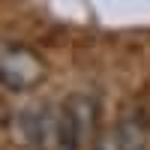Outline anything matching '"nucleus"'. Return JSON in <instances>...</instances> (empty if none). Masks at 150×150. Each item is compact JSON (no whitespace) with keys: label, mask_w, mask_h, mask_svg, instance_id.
Here are the masks:
<instances>
[{"label":"nucleus","mask_w":150,"mask_h":150,"mask_svg":"<svg viewBox=\"0 0 150 150\" xmlns=\"http://www.w3.org/2000/svg\"><path fill=\"white\" fill-rule=\"evenodd\" d=\"M96 150H123V144H120V135H117V132H105L102 138H99Z\"/></svg>","instance_id":"4"},{"label":"nucleus","mask_w":150,"mask_h":150,"mask_svg":"<svg viewBox=\"0 0 150 150\" xmlns=\"http://www.w3.org/2000/svg\"><path fill=\"white\" fill-rule=\"evenodd\" d=\"M3 84H6V90H30V87H36L42 81V60L36 57L30 48H24V45H6L3 48Z\"/></svg>","instance_id":"1"},{"label":"nucleus","mask_w":150,"mask_h":150,"mask_svg":"<svg viewBox=\"0 0 150 150\" xmlns=\"http://www.w3.org/2000/svg\"><path fill=\"white\" fill-rule=\"evenodd\" d=\"M66 108H69V114L75 117V126H78V135H81V141H87L93 135V129H96V102L90 96H69V102H66Z\"/></svg>","instance_id":"2"},{"label":"nucleus","mask_w":150,"mask_h":150,"mask_svg":"<svg viewBox=\"0 0 150 150\" xmlns=\"http://www.w3.org/2000/svg\"><path fill=\"white\" fill-rule=\"evenodd\" d=\"M120 144L123 150H147V132H144V123L138 117H129V120H123L120 123Z\"/></svg>","instance_id":"3"}]
</instances>
